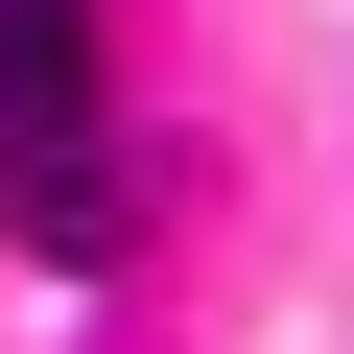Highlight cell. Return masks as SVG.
Wrapping results in <instances>:
<instances>
[{
    "label": "cell",
    "mask_w": 354,
    "mask_h": 354,
    "mask_svg": "<svg viewBox=\"0 0 354 354\" xmlns=\"http://www.w3.org/2000/svg\"><path fill=\"white\" fill-rule=\"evenodd\" d=\"M71 95H95V0H0V118L48 142Z\"/></svg>",
    "instance_id": "obj_1"
},
{
    "label": "cell",
    "mask_w": 354,
    "mask_h": 354,
    "mask_svg": "<svg viewBox=\"0 0 354 354\" xmlns=\"http://www.w3.org/2000/svg\"><path fill=\"white\" fill-rule=\"evenodd\" d=\"M24 236H48V260H118V236H142V189H118L95 142H48V165H24Z\"/></svg>",
    "instance_id": "obj_2"
}]
</instances>
